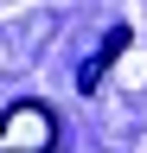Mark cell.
Returning <instances> with one entry per match:
<instances>
[{
	"mask_svg": "<svg viewBox=\"0 0 147 153\" xmlns=\"http://www.w3.org/2000/svg\"><path fill=\"white\" fill-rule=\"evenodd\" d=\"M122 51H128V26H115V32H109V45H102V51H96V57L83 64V76H77V89H83V96H96V89H102V76H109V64H115Z\"/></svg>",
	"mask_w": 147,
	"mask_h": 153,
	"instance_id": "2",
	"label": "cell"
},
{
	"mask_svg": "<svg viewBox=\"0 0 147 153\" xmlns=\"http://www.w3.org/2000/svg\"><path fill=\"white\" fill-rule=\"evenodd\" d=\"M58 147V115L45 102H13L0 115V153H51Z\"/></svg>",
	"mask_w": 147,
	"mask_h": 153,
	"instance_id": "1",
	"label": "cell"
}]
</instances>
